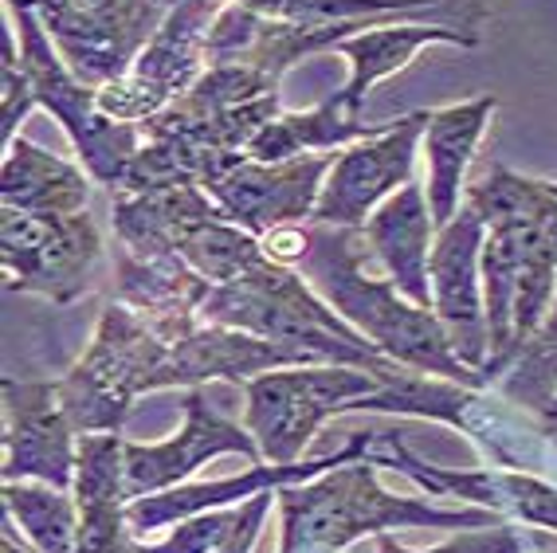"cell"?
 I'll return each mask as SVG.
<instances>
[{
  "label": "cell",
  "instance_id": "6da1fadb",
  "mask_svg": "<svg viewBox=\"0 0 557 553\" xmlns=\"http://www.w3.org/2000/svg\"><path fill=\"white\" fill-rule=\"evenodd\" d=\"M468 205L487 224L479 275L487 310L491 357L483 377L515 361L542 330L557 291V185L518 177L495 165L468 188Z\"/></svg>",
  "mask_w": 557,
  "mask_h": 553
},
{
  "label": "cell",
  "instance_id": "7a4b0ae2",
  "mask_svg": "<svg viewBox=\"0 0 557 553\" xmlns=\"http://www.w3.org/2000/svg\"><path fill=\"white\" fill-rule=\"evenodd\" d=\"M366 259L369 247L361 228L310 224V247L295 271L310 279V287L349 327L361 330L381 354L400 361L405 369L448 377L459 385H483V377L471 373L456 357L436 310L417 307L412 298L400 295V287L388 275H369Z\"/></svg>",
  "mask_w": 557,
  "mask_h": 553
},
{
  "label": "cell",
  "instance_id": "3957f363",
  "mask_svg": "<svg viewBox=\"0 0 557 553\" xmlns=\"http://www.w3.org/2000/svg\"><path fill=\"white\" fill-rule=\"evenodd\" d=\"M283 506V545L278 553H338L354 538L385 526H491V514L436 511L417 499H393L381 491L377 475L366 459H349L314 487L275 491Z\"/></svg>",
  "mask_w": 557,
  "mask_h": 553
},
{
  "label": "cell",
  "instance_id": "277c9868",
  "mask_svg": "<svg viewBox=\"0 0 557 553\" xmlns=\"http://www.w3.org/2000/svg\"><path fill=\"white\" fill-rule=\"evenodd\" d=\"M4 4H9L12 21L21 24V67L28 75L36 107H44L48 114L60 119L90 181L119 188L129 161L138 158V149L146 146V130L102 114L99 102H95V87H87L67 67V60L51 44L32 0H4Z\"/></svg>",
  "mask_w": 557,
  "mask_h": 553
},
{
  "label": "cell",
  "instance_id": "5b68a950",
  "mask_svg": "<svg viewBox=\"0 0 557 553\" xmlns=\"http://www.w3.org/2000/svg\"><path fill=\"white\" fill-rule=\"evenodd\" d=\"M248 389V413L244 428L259 444L263 459L287 467L299 464L302 447L319 432L326 416L349 413L354 401L381 393V381L358 366L330 369H287V373H259L244 381Z\"/></svg>",
  "mask_w": 557,
  "mask_h": 553
},
{
  "label": "cell",
  "instance_id": "8992f818",
  "mask_svg": "<svg viewBox=\"0 0 557 553\" xmlns=\"http://www.w3.org/2000/svg\"><path fill=\"white\" fill-rule=\"evenodd\" d=\"M228 0H177L153 40L141 48L138 63L95 90V102L107 119L146 126L209 71V32Z\"/></svg>",
  "mask_w": 557,
  "mask_h": 553
},
{
  "label": "cell",
  "instance_id": "52a82bcc",
  "mask_svg": "<svg viewBox=\"0 0 557 553\" xmlns=\"http://www.w3.org/2000/svg\"><path fill=\"white\" fill-rule=\"evenodd\" d=\"M102 256L99 224L90 212L40 217V212H0V259L4 287L32 291L51 303H71L87 287L90 267Z\"/></svg>",
  "mask_w": 557,
  "mask_h": 553
},
{
  "label": "cell",
  "instance_id": "ba28073f",
  "mask_svg": "<svg viewBox=\"0 0 557 553\" xmlns=\"http://www.w3.org/2000/svg\"><path fill=\"white\" fill-rule=\"evenodd\" d=\"M170 9V0H114L102 12H71L55 9V4H36L44 28L67 60V67L95 90L122 79L138 63L141 48L153 40V32L161 28Z\"/></svg>",
  "mask_w": 557,
  "mask_h": 553
},
{
  "label": "cell",
  "instance_id": "9c48e42d",
  "mask_svg": "<svg viewBox=\"0 0 557 553\" xmlns=\"http://www.w3.org/2000/svg\"><path fill=\"white\" fill-rule=\"evenodd\" d=\"M432 110H417L381 138L354 142L338 149V158L322 181V197L310 224L330 228H366V220L377 212L381 200H388L400 185L412 181L417 146L424 142Z\"/></svg>",
  "mask_w": 557,
  "mask_h": 553
},
{
  "label": "cell",
  "instance_id": "30bf717a",
  "mask_svg": "<svg viewBox=\"0 0 557 553\" xmlns=\"http://www.w3.org/2000/svg\"><path fill=\"white\" fill-rule=\"evenodd\" d=\"M334 158L338 153H299L287 161L239 158L216 181H209L205 193L224 208L232 224L248 228L251 236L263 239L275 228L310 224Z\"/></svg>",
  "mask_w": 557,
  "mask_h": 553
},
{
  "label": "cell",
  "instance_id": "8fae6325",
  "mask_svg": "<svg viewBox=\"0 0 557 553\" xmlns=\"http://www.w3.org/2000/svg\"><path fill=\"white\" fill-rule=\"evenodd\" d=\"M75 435L55 381H4V483L40 479L60 491L75 487Z\"/></svg>",
  "mask_w": 557,
  "mask_h": 553
},
{
  "label": "cell",
  "instance_id": "7c38bea8",
  "mask_svg": "<svg viewBox=\"0 0 557 553\" xmlns=\"http://www.w3.org/2000/svg\"><path fill=\"white\" fill-rule=\"evenodd\" d=\"M487 224L479 208L463 200L448 228H440L432 247V310L448 330V342L459 361H483L487 349V310H483V275H479V251H483Z\"/></svg>",
  "mask_w": 557,
  "mask_h": 553
},
{
  "label": "cell",
  "instance_id": "4fadbf2b",
  "mask_svg": "<svg viewBox=\"0 0 557 553\" xmlns=\"http://www.w3.org/2000/svg\"><path fill=\"white\" fill-rule=\"evenodd\" d=\"M256 440L248 428L232 425L224 416H216L205 401L197 385L185 396V428L181 435L165 440V444H126V491L129 503L146 499V494L170 491L173 483H181L185 475L197 471L205 459L220 452H244L248 459H256Z\"/></svg>",
  "mask_w": 557,
  "mask_h": 553
},
{
  "label": "cell",
  "instance_id": "5bb4252c",
  "mask_svg": "<svg viewBox=\"0 0 557 553\" xmlns=\"http://www.w3.org/2000/svg\"><path fill=\"white\" fill-rule=\"evenodd\" d=\"M475 40H479L475 32L456 28V24H417V21H400V16L369 24V28L354 32V36H346L334 48L349 60V83L342 90H334L326 102L338 114H346V119L361 122L369 90L377 87L381 79H388L393 71L408 67L420 48H429V44H463V48H475Z\"/></svg>",
  "mask_w": 557,
  "mask_h": 553
},
{
  "label": "cell",
  "instance_id": "9a60e30c",
  "mask_svg": "<svg viewBox=\"0 0 557 553\" xmlns=\"http://www.w3.org/2000/svg\"><path fill=\"white\" fill-rule=\"evenodd\" d=\"M75 506H79V553H129L126 523V440L122 432L79 435L75 464Z\"/></svg>",
  "mask_w": 557,
  "mask_h": 553
},
{
  "label": "cell",
  "instance_id": "2e32d148",
  "mask_svg": "<svg viewBox=\"0 0 557 553\" xmlns=\"http://www.w3.org/2000/svg\"><path fill=\"white\" fill-rule=\"evenodd\" d=\"M432 228L436 220H432L429 197L417 181H408L388 200H381L377 212L361 228L381 271L397 283L400 295L424 310H432Z\"/></svg>",
  "mask_w": 557,
  "mask_h": 553
},
{
  "label": "cell",
  "instance_id": "e0dca14e",
  "mask_svg": "<svg viewBox=\"0 0 557 553\" xmlns=\"http://www.w3.org/2000/svg\"><path fill=\"white\" fill-rule=\"evenodd\" d=\"M495 114V99L459 102V107L432 110L424 126V153H429V208L436 228H448L459 212V193H463V173L471 165L483 130Z\"/></svg>",
  "mask_w": 557,
  "mask_h": 553
},
{
  "label": "cell",
  "instance_id": "ac0fdd59",
  "mask_svg": "<svg viewBox=\"0 0 557 553\" xmlns=\"http://www.w3.org/2000/svg\"><path fill=\"white\" fill-rule=\"evenodd\" d=\"M0 200L16 212H40V217H67L87 212L90 173L79 165L55 158L48 149L32 146L28 138H16L4 146L0 165Z\"/></svg>",
  "mask_w": 557,
  "mask_h": 553
},
{
  "label": "cell",
  "instance_id": "d6986e66",
  "mask_svg": "<svg viewBox=\"0 0 557 553\" xmlns=\"http://www.w3.org/2000/svg\"><path fill=\"white\" fill-rule=\"evenodd\" d=\"M177 4V0H170ZM268 21L287 24H346V21H381V16H429L440 12L459 28L483 21L479 0H239Z\"/></svg>",
  "mask_w": 557,
  "mask_h": 553
},
{
  "label": "cell",
  "instance_id": "ffe728a7",
  "mask_svg": "<svg viewBox=\"0 0 557 553\" xmlns=\"http://www.w3.org/2000/svg\"><path fill=\"white\" fill-rule=\"evenodd\" d=\"M4 511L21 518L36 553H79V506L51 483H4Z\"/></svg>",
  "mask_w": 557,
  "mask_h": 553
},
{
  "label": "cell",
  "instance_id": "44dd1931",
  "mask_svg": "<svg viewBox=\"0 0 557 553\" xmlns=\"http://www.w3.org/2000/svg\"><path fill=\"white\" fill-rule=\"evenodd\" d=\"M554 385H557V291H554V303H549L546 327L537 330L527 342V349L515 357L510 393L549 413V405H554Z\"/></svg>",
  "mask_w": 557,
  "mask_h": 553
},
{
  "label": "cell",
  "instance_id": "7402d4cb",
  "mask_svg": "<svg viewBox=\"0 0 557 553\" xmlns=\"http://www.w3.org/2000/svg\"><path fill=\"white\" fill-rule=\"evenodd\" d=\"M0 107H4V146L16 142V126L28 119V110L36 107V95L28 87V75L21 67V56H16V44H12V32L4 28V63H0Z\"/></svg>",
  "mask_w": 557,
  "mask_h": 553
},
{
  "label": "cell",
  "instance_id": "603a6c76",
  "mask_svg": "<svg viewBox=\"0 0 557 553\" xmlns=\"http://www.w3.org/2000/svg\"><path fill=\"white\" fill-rule=\"evenodd\" d=\"M36 4H55V9H71V12H102L114 0H36Z\"/></svg>",
  "mask_w": 557,
  "mask_h": 553
},
{
  "label": "cell",
  "instance_id": "cb8c5ba5",
  "mask_svg": "<svg viewBox=\"0 0 557 553\" xmlns=\"http://www.w3.org/2000/svg\"><path fill=\"white\" fill-rule=\"evenodd\" d=\"M549 413H557V396H554V405H549Z\"/></svg>",
  "mask_w": 557,
  "mask_h": 553
}]
</instances>
